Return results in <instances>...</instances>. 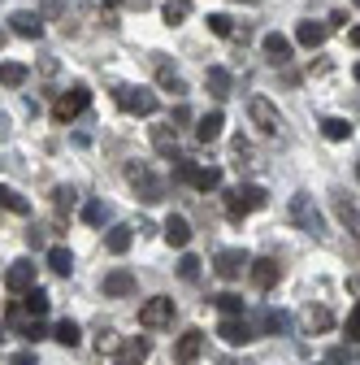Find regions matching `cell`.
I'll return each instance as SVG.
<instances>
[{
  "label": "cell",
  "instance_id": "obj_40",
  "mask_svg": "<svg viewBox=\"0 0 360 365\" xmlns=\"http://www.w3.org/2000/svg\"><path fill=\"white\" fill-rule=\"evenodd\" d=\"M53 200H57V213H70L74 209V187H57Z\"/></svg>",
  "mask_w": 360,
  "mask_h": 365
},
{
  "label": "cell",
  "instance_id": "obj_44",
  "mask_svg": "<svg viewBox=\"0 0 360 365\" xmlns=\"http://www.w3.org/2000/svg\"><path fill=\"white\" fill-rule=\"evenodd\" d=\"M326 361H330V365H347V361H351V352H347V348H330V356H326Z\"/></svg>",
  "mask_w": 360,
  "mask_h": 365
},
{
  "label": "cell",
  "instance_id": "obj_38",
  "mask_svg": "<svg viewBox=\"0 0 360 365\" xmlns=\"http://www.w3.org/2000/svg\"><path fill=\"white\" fill-rule=\"evenodd\" d=\"M178 279H187V283H196V279H200V261H196L191 252L178 261Z\"/></svg>",
  "mask_w": 360,
  "mask_h": 365
},
{
  "label": "cell",
  "instance_id": "obj_52",
  "mask_svg": "<svg viewBox=\"0 0 360 365\" xmlns=\"http://www.w3.org/2000/svg\"><path fill=\"white\" fill-rule=\"evenodd\" d=\"M356 178H360V165H356Z\"/></svg>",
  "mask_w": 360,
  "mask_h": 365
},
{
  "label": "cell",
  "instance_id": "obj_17",
  "mask_svg": "<svg viewBox=\"0 0 360 365\" xmlns=\"http://www.w3.org/2000/svg\"><path fill=\"white\" fill-rule=\"evenodd\" d=\"M165 244H169V248H187V244H191V222L178 217V213H169V217H165Z\"/></svg>",
  "mask_w": 360,
  "mask_h": 365
},
{
  "label": "cell",
  "instance_id": "obj_9",
  "mask_svg": "<svg viewBox=\"0 0 360 365\" xmlns=\"http://www.w3.org/2000/svg\"><path fill=\"white\" fill-rule=\"evenodd\" d=\"M300 327H304V335H326L334 327V313L326 304H304L300 309Z\"/></svg>",
  "mask_w": 360,
  "mask_h": 365
},
{
  "label": "cell",
  "instance_id": "obj_6",
  "mask_svg": "<svg viewBox=\"0 0 360 365\" xmlns=\"http://www.w3.org/2000/svg\"><path fill=\"white\" fill-rule=\"evenodd\" d=\"M287 213H291V222L300 226V231L317 235V240L326 235V226H322V213H317V205H312L308 196H291V209H287Z\"/></svg>",
  "mask_w": 360,
  "mask_h": 365
},
{
  "label": "cell",
  "instance_id": "obj_49",
  "mask_svg": "<svg viewBox=\"0 0 360 365\" xmlns=\"http://www.w3.org/2000/svg\"><path fill=\"white\" fill-rule=\"evenodd\" d=\"M351 43H356V48H360V26H351Z\"/></svg>",
  "mask_w": 360,
  "mask_h": 365
},
{
  "label": "cell",
  "instance_id": "obj_34",
  "mask_svg": "<svg viewBox=\"0 0 360 365\" xmlns=\"http://www.w3.org/2000/svg\"><path fill=\"white\" fill-rule=\"evenodd\" d=\"M322 135L339 144V140H347V135H351V122H347V118H326V122H322Z\"/></svg>",
  "mask_w": 360,
  "mask_h": 365
},
{
  "label": "cell",
  "instance_id": "obj_53",
  "mask_svg": "<svg viewBox=\"0 0 360 365\" xmlns=\"http://www.w3.org/2000/svg\"><path fill=\"white\" fill-rule=\"evenodd\" d=\"M0 339H5V331H0Z\"/></svg>",
  "mask_w": 360,
  "mask_h": 365
},
{
  "label": "cell",
  "instance_id": "obj_54",
  "mask_svg": "<svg viewBox=\"0 0 360 365\" xmlns=\"http://www.w3.org/2000/svg\"><path fill=\"white\" fill-rule=\"evenodd\" d=\"M356 5H360V0H356Z\"/></svg>",
  "mask_w": 360,
  "mask_h": 365
},
{
  "label": "cell",
  "instance_id": "obj_31",
  "mask_svg": "<svg viewBox=\"0 0 360 365\" xmlns=\"http://www.w3.org/2000/svg\"><path fill=\"white\" fill-rule=\"evenodd\" d=\"M53 339L61 344V348H78V339H83V331H78V322H57V331H53Z\"/></svg>",
  "mask_w": 360,
  "mask_h": 365
},
{
  "label": "cell",
  "instance_id": "obj_50",
  "mask_svg": "<svg viewBox=\"0 0 360 365\" xmlns=\"http://www.w3.org/2000/svg\"><path fill=\"white\" fill-rule=\"evenodd\" d=\"M351 74H356V83H360V61H356V70H351Z\"/></svg>",
  "mask_w": 360,
  "mask_h": 365
},
{
  "label": "cell",
  "instance_id": "obj_41",
  "mask_svg": "<svg viewBox=\"0 0 360 365\" xmlns=\"http://www.w3.org/2000/svg\"><path fill=\"white\" fill-rule=\"evenodd\" d=\"M43 335H48V331H43V322H39V317H31V322L22 327V339H31V344H39Z\"/></svg>",
  "mask_w": 360,
  "mask_h": 365
},
{
  "label": "cell",
  "instance_id": "obj_20",
  "mask_svg": "<svg viewBox=\"0 0 360 365\" xmlns=\"http://www.w3.org/2000/svg\"><path fill=\"white\" fill-rule=\"evenodd\" d=\"M100 287H105V296H130L139 283H134V274H130V269H109Z\"/></svg>",
  "mask_w": 360,
  "mask_h": 365
},
{
  "label": "cell",
  "instance_id": "obj_46",
  "mask_svg": "<svg viewBox=\"0 0 360 365\" xmlns=\"http://www.w3.org/2000/svg\"><path fill=\"white\" fill-rule=\"evenodd\" d=\"M9 365H35V352H22V356H14Z\"/></svg>",
  "mask_w": 360,
  "mask_h": 365
},
{
  "label": "cell",
  "instance_id": "obj_12",
  "mask_svg": "<svg viewBox=\"0 0 360 365\" xmlns=\"http://www.w3.org/2000/svg\"><path fill=\"white\" fill-rule=\"evenodd\" d=\"M248 261H252V257H248L243 248H226V252H217V261H213V269H217V274H221V279H226V283H235V279H239V274L248 269Z\"/></svg>",
  "mask_w": 360,
  "mask_h": 365
},
{
  "label": "cell",
  "instance_id": "obj_26",
  "mask_svg": "<svg viewBox=\"0 0 360 365\" xmlns=\"http://www.w3.org/2000/svg\"><path fill=\"white\" fill-rule=\"evenodd\" d=\"M48 292H39V287H26L22 292V309H26V317H43V313H48Z\"/></svg>",
  "mask_w": 360,
  "mask_h": 365
},
{
  "label": "cell",
  "instance_id": "obj_5",
  "mask_svg": "<svg viewBox=\"0 0 360 365\" xmlns=\"http://www.w3.org/2000/svg\"><path fill=\"white\" fill-rule=\"evenodd\" d=\"M139 327H144V331H165V327H174V300H169V296L144 300V304H139Z\"/></svg>",
  "mask_w": 360,
  "mask_h": 365
},
{
  "label": "cell",
  "instance_id": "obj_30",
  "mask_svg": "<svg viewBox=\"0 0 360 365\" xmlns=\"http://www.w3.org/2000/svg\"><path fill=\"white\" fill-rule=\"evenodd\" d=\"M26 78H31V70L22 61H5V66H0V83H5V87H22Z\"/></svg>",
  "mask_w": 360,
  "mask_h": 365
},
{
  "label": "cell",
  "instance_id": "obj_32",
  "mask_svg": "<svg viewBox=\"0 0 360 365\" xmlns=\"http://www.w3.org/2000/svg\"><path fill=\"white\" fill-rule=\"evenodd\" d=\"M161 14H165L169 26H178V22H187V18H191V0H165V9H161Z\"/></svg>",
  "mask_w": 360,
  "mask_h": 365
},
{
  "label": "cell",
  "instance_id": "obj_28",
  "mask_svg": "<svg viewBox=\"0 0 360 365\" xmlns=\"http://www.w3.org/2000/svg\"><path fill=\"white\" fill-rule=\"evenodd\" d=\"M0 209H9V213L26 217V213H31V200H26L22 192H14V187H5V182H0Z\"/></svg>",
  "mask_w": 360,
  "mask_h": 365
},
{
  "label": "cell",
  "instance_id": "obj_24",
  "mask_svg": "<svg viewBox=\"0 0 360 365\" xmlns=\"http://www.w3.org/2000/svg\"><path fill=\"white\" fill-rule=\"evenodd\" d=\"M191 187H196V192H217V187H221V170H217V165H196Z\"/></svg>",
  "mask_w": 360,
  "mask_h": 365
},
{
  "label": "cell",
  "instance_id": "obj_42",
  "mask_svg": "<svg viewBox=\"0 0 360 365\" xmlns=\"http://www.w3.org/2000/svg\"><path fill=\"white\" fill-rule=\"evenodd\" d=\"M347 339H351V344H360V300H356V309L347 313Z\"/></svg>",
  "mask_w": 360,
  "mask_h": 365
},
{
  "label": "cell",
  "instance_id": "obj_48",
  "mask_svg": "<svg viewBox=\"0 0 360 365\" xmlns=\"http://www.w3.org/2000/svg\"><path fill=\"white\" fill-rule=\"evenodd\" d=\"M347 292H356V296H360V279H356V274L347 279Z\"/></svg>",
  "mask_w": 360,
  "mask_h": 365
},
{
  "label": "cell",
  "instance_id": "obj_22",
  "mask_svg": "<svg viewBox=\"0 0 360 365\" xmlns=\"http://www.w3.org/2000/svg\"><path fill=\"white\" fill-rule=\"evenodd\" d=\"M334 213H339V222H343L347 231H351V240L360 244V209H356L347 196H334Z\"/></svg>",
  "mask_w": 360,
  "mask_h": 365
},
{
  "label": "cell",
  "instance_id": "obj_27",
  "mask_svg": "<svg viewBox=\"0 0 360 365\" xmlns=\"http://www.w3.org/2000/svg\"><path fill=\"white\" fill-rule=\"evenodd\" d=\"M48 269H53V274H61V279H70V269H74V252H70V248H61V244H53V248H48Z\"/></svg>",
  "mask_w": 360,
  "mask_h": 365
},
{
  "label": "cell",
  "instance_id": "obj_11",
  "mask_svg": "<svg viewBox=\"0 0 360 365\" xmlns=\"http://www.w3.org/2000/svg\"><path fill=\"white\" fill-rule=\"evenodd\" d=\"M152 356V344L144 339V335H130L126 344H117V352H113V365H144Z\"/></svg>",
  "mask_w": 360,
  "mask_h": 365
},
{
  "label": "cell",
  "instance_id": "obj_10",
  "mask_svg": "<svg viewBox=\"0 0 360 365\" xmlns=\"http://www.w3.org/2000/svg\"><path fill=\"white\" fill-rule=\"evenodd\" d=\"M248 274H252V283H256L260 292H269V287H278L282 265H278L274 257H256V261H248Z\"/></svg>",
  "mask_w": 360,
  "mask_h": 365
},
{
  "label": "cell",
  "instance_id": "obj_39",
  "mask_svg": "<svg viewBox=\"0 0 360 365\" xmlns=\"http://www.w3.org/2000/svg\"><path fill=\"white\" fill-rule=\"evenodd\" d=\"M191 174H196V161H187V157H178V153H174V178L191 182Z\"/></svg>",
  "mask_w": 360,
  "mask_h": 365
},
{
  "label": "cell",
  "instance_id": "obj_21",
  "mask_svg": "<svg viewBox=\"0 0 360 365\" xmlns=\"http://www.w3.org/2000/svg\"><path fill=\"white\" fill-rule=\"evenodd\" d=\"M326 35H330V26H326V22H300V26H295V39L304 43V48H322Z\"/></svg>",
  "mask_w": 360,
  "mask_h": 365
},
{
  "label": "cell",
  "instance_id": "obj_7",
  "mask_svg": "<svg viewBox=\"0 0 360 365\" xmlns=\"http://www.w3.org/2000/svg\"><path fill=\"white\" fill-rule=\"evenodd\" d=\"M248 113H252V122H256V130H260V135H278L282 118H278L274 101H265V96H252V101H248Z\"/></svg>",
  "mask_w": 360,
  "mask_h": 365
},
{
  "label": "cell",
  "instance_id": "obj_36",
  "mask_svg": "<svg viewBox=\"0 0 360 365\" xmlns=\"http://www.w3.org/2000/svg\"><path fill=\"white\" fill-rule=\"evenodd\" d=\"M208 31L221 35V39H231V35H235V22H231L226 14H208Z\"/></svg>",
  "mask_w": 360,
  "mask_h": 365
},
{
  "label": "cell",
  "instance_id": "obj_13",
  "mask_svg": "<svg viewBox=\"0 0 360 365\" xmlns=\"http://www.w3.org/2000/svg\"><path fill=\"white\" fill-rule=\"evenodd\" d=\"M204 344H208V335H204V331H187V335H178V344H174V361H178V365H191V361L204 352Z\"/></svg>",
  "mask_w": 360,
  "mask_h": 365
},
{
  "label": "cell",
  "instance_id": "obj_16",
  "mask_svg": "<svg viewBox=\"0 0 360 365\" xmlns=\"http://www.w3.org/2000/svg\"><path fill=\"white\" fill-rule=\"evenodd\" d=\"M260 48H265L269 66H287V61H291V39L278 35V31H274V35H265V39H260Z\"/></svg>",
  "mask_w": 360,
  "mask_h": 365
},
{
  "label": "cell",
  "instance_id": "obj_14",
  "mask_svg": "<svg viewBox=\"0 0 360 365\" xmlns=\"http://www.w3.org/2000/svg\"><path fill=\"white\" fill-rule=\"evenodd\" d=\"M204 87H208V96H213V101H231L235 78H231L226 66H208V70H204Z\"/></svg>",
  "mask_w": 360,
  "mask_h": 365
},
{
  "label": "cell",
  "instance_id": "obj_3",
  "mask_svg": "<svg viewBox=\"0 0 360 365\" xmlns=\"http://www.w3.org/2000/svg\"><path fill=\"white\" fill-rule=\"evenodd\" d=\"M113 101H117V109H126L134 118H152L157 113V91H148V87L122 83V87H113Z\"/></svg>",
  "mask_w": 360,
  "mask_h": 365
},
{
  "label": "cell",
  "instance_id": "obj_43",
  "mask_svg": "<svg viewBox=\"0 0 360 365\" xmlns=\"http://www.w3.org/2000/svg\"><path fill=\"white\" fill-rule=\"evenodd\" d=\"M96 348H100V352H117V335L105 327V331H100V339H96Z\"/></svg>",
  "mask_w": 360,
  "mask_h": 365
},
{
  "label": "cell",
  "instance_id": "obj_23",
  "mask_svg": "<svg viewBox=\"0 0 360 365\" xmlns=\"http://www.w3.org/2000/svg\"><path fill=\"white\" fill-rule=\"evenodd\" d=\"M152 148L165 153V157L178 153V126H174V122H169V126H152Z\"/></svg>",
  "mask_w": 360,
  "mask_h": 365
},
{
  "label": "cell",
  "instance_id": "obj_19",
  "mask_svg": "<svg viewBox=\"0 0 360 365\" xmlns=\"http://www.w3.org/2000/svg\"><path fill=\"white\" fill-rule=\"evenodd\" d=\"M221 126H226V118H221V109L204 113V118L196 122V140H200V144H217V140H221Z\"/></svg>",
  "mask_w": 360,
  "mask_h": 365
},
{
  "label": "cell",
  "instance_id": "obj_2",
  "mask_svg": "<svg viewBox=\"0 0 360 365\" xmlns=\"http://www.w3.org/2000/svg\"><path fill=\"white\" fill-rule=\"evenodd\" d=\"M126 182H130L134 192H139L144 205H161V200H165V182H161L144 161H130V165H126Z\"/></svg>",
  "mask_w": 360,
  "mask_h": 365
},
{
  "label": "cell",
  "instance_id": "obj_37",
  "mask_svg": "<svg viewBox=\"0 0 360 365\" xmlns=\"http://www.w3.org/2000/svg\"><path fill=\"white\" fill-rule=\"evenodd\" d=\"M213 304H217L221 313H243V296H235V292H221V296H213Z\"/></svg>",
  "mask_w": 360,
  "mask_h": 365
},
{
  "label": "cell",
  "instance_id": "obj_29",
  "mask_svg": "<svg viewBox=\"0 0 360 365\" xmlns=\"http://www.w3.org/2000/svg\"><path fill=\"white\" fill-rule=\"evenodd\" d=\"M157 78H161V87H165V91H174V96H187V83L174 74V66H169V61H157Z\"/></svg>",
  "mask_w": 360,
  "mask_h": 365
},
{
  "label": "cell",
  "instance_id": "obj_35",
  "mask_svg": "<svg viewBox=\"0 0 360 365\" xmlns=\"http://www.w3.org/2000/svg\"><path fill=\"white\" fill-rule=\"evenodd\" d=\"M83 222H87V226H105V222H109V205L87 200V205H83Z\"/></svg>",
  "mask_w": 360,
  "mask_h": 365
},
{
  "label": "cell",
  "instance_id": "obj_15",
  "mask_svg": "<svg viewBox=\"0 0 360 365\" xmlns=\"http://www.w3.org/2000/svg\"><path fill=\"white\" fill-rule=\"evenodd\" d=\"M5 287H9V292H18V296H22L26 287H35V261H26V257H22V261H14V265L5 269Z\"/></svg>",
  "mask_w": 360,
  "mask_h": 365
},
{
  "label": "cell",
  "instance_id": "obj_25",
  "mask_svg": "<svg viewBox=\"0 0 360 365\" xmlns=\"http://www.w3.org/2000/svg\"><path fill=\"white\" fill-rule=\"evenodd\" d=\"M130 244H134V226H113V231L105 235V248H109L113 257H122Z\"/></svg>",
  "mask_w": 360,
  "mask_h": 365
},
{
  "label": "cell",
  "instance_id": "obj_1",
  "mask_svg": "<svg viewBox=\"0 0 360 365\" xmlns=\"http://www.w3.org/2000/svg\"><path fill=\"white\" fill-rule=\"evenodd\" d=\"M265 205H269V192L256 187V182H239L235 192H226V217H231V222H243L248 213H256V209H265Z\"/></svg>",
  "mask_w": 360,
  "mask_h": 365
},
{
  "label": "cell",
  "instance_id": "obj_8",
  "mask_svg": "<svg viewBox=\"0 0 360 365\" xmlns=\"http://www.w3.org/2000/svg\"><path fill=\"white\" fill-rule=\"evenodd\" d=\"M217 335L226 339V344H248V339H256V327L248 322L243 313H226V317H221V327H217Z\"/></svg>",
  "mask_w": 360,
  "mask_h": 365
},
{
  "label": "cell",
  "instance_id": "obj_18",
  "mask_svg": "<svg viewBox=\"0 0 360 365\" xmlns=\"http://www.w3.org/2000/svg\"><path fill=\"white\" fill-rule=\"evenodd\" d=\"M9 26H14V35H22V39H39V35H43V18L31 14V9H18V14L9 18Z\"/></svg>",
  "mask_w": 360,
  "mask_h": 365
},
{
  "label": "cell",
  "instance_id": "obj_4",
  "mask_svg": "<svg viewBox=\"0 0 360 365\" xmlns=\"http://www.w3.org/2000/svg\"><path fill=\"white\" fill-rule=\"evenodd\" d=\"M87 105H92V91H87L83 83H74L70 91H61V96L53 101V122H57V126H65V122H74Z\"/></svg>",
  "mask_w": 360,
  "mask_h": 365
},
{
  "label": "cell",
  "instance_id": "obj_33",
  "mask_svg": "<svg viewBox=\"0 0 360 365\" xmlns=\"http://www.w3.org/2000/svg\"><path fill=\"white\" fill-rule=\"evenodd\" d=\"M260 331H265V335H282V331H287V313L265 309V313H260Z\"/></svg>",
  "mask_w": 360,
  "mask_h": 365
},
{
  "label": "cell",
  "instance_id": "obj_47",
  "mask_svg": "<svg viewBox=\"0 0 360 365\" xmlns=\"http://www.w3.org/2000/svg\"><path fill=\"white\" fill-rule=\"evenodd\" d=\"M126 5H130V9H148V5H152V0H126Z\"/></svg>",
  "mask_w": 360,
  "mask_h": 365
},
{
  "label": "cell",
  "instance_id": "obj_51",
  "mask_svg": "<svg viewBox=\"0 0 360 365\" xmlns=\"http://www.w3.org/2000/svg\"><path fill=\"white\" fill-rule=\"evenodd\" d=\"M235 365H252V361H235Z\"/></svg>",
  "mask_w": 360,
  "mask_h": 365
},
{
  "label": "cell",
  "instance_id": "obj_45",
  "mask_svg": "<svg viewBox=\"0 0 360 365\" xmlns=\"http://www.w3.org/2000/svg\"><path fill=\"white\" fill-rule=\"evenodd\" d=\"M326 26H347V14H343V9H334V14H330V22H326Z\"/></svg>",
  "mask_w": 360,
  "mask_h": 365
}]
</instances>
